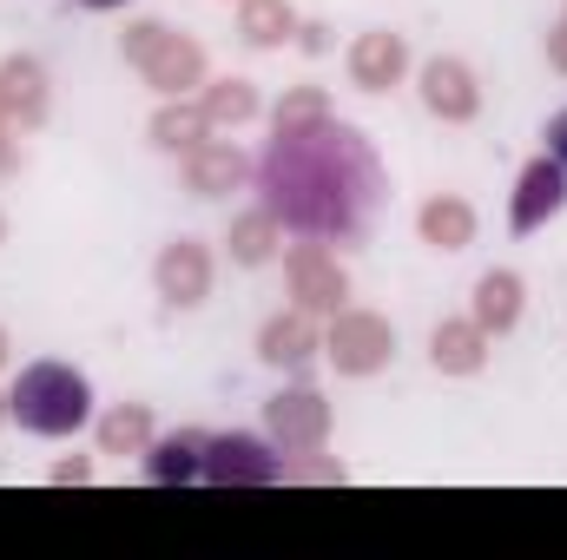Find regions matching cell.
Wrapping results in <instances>:
<instances>
[{"label": "cell", "mask_w": 567, "mask_h": 560, "mask_svg": "<svg viewBox=\"0 0 567 560\" xmlns=\"http://www.w3.org/2000/svg\"><path fill=\"white\" fill-rule=\"evenodd\" d=\"M548 158H555V165L567 172V106L555 113V120H548Z\"/></svg>", "instance_id": "cell-6"}, {"label": "cell", "mask_w": 567, "mask_h": 560, "mask_svg": "<svg viewBox=\"0 0 567 560\" xmlns=\"http://www.w3.org/2000/svg\"><path fill=\"white\" fill-rule=\"evenodd\" d=\"M205 481L212 488H265L284 481V455L265 435H205Z\"/></svg>", "instance_id": "cell-3"}, {"label": "cell", "mask_w": 567, "mask_h": 560, "mask_svg": "<svg viewBox=\"0 0 567 560\" xmlns=\"http://www.w3.org/2000/svg\"><path fill=\"white\" fill-rule=\"evenodd\" d=\"M567 205V172L555 158H535L528 172H522V198H515V211H508V225L528 238V231H542L555 211Z\"/></svg>", "instance_id": "cell-4"}, {"label": "cell", "mask_w": 567, "mask_h": 560, "mask_svg": "<svg viewBox=\"0 0 567 560\" xmlns=\"http://www.w3.org/2000/svg\"><path fill=\"white\" fill-rule=\"evenodd\" d=\"M145 481L172 488V481H205V428H185V435H158L152 455H145Z\"/></svg>", "instance_id": "cell-5"}, {"label": "cell", "mask_w": 567, "mask_h": 560, "mask_svg": "<svg viewBox=\"0 0 567 560\" xmlns=\"http://www.w3.org/2000/svg\"><path fill=\"white\" fill-rule=\"evenodd\" d=\"M7 409L27 435L60 442V435H80L93 422V383L73 363H27L7 390Z\"/></svg>", "instance_id": "cell-2"}, {"label": "cell", "mask_w": 567, "mask_h": 560, "mask_svg": "<svg viewBox=\"0 0 567 560\" xmlns=\"http://www.w3.org/2000/svg\"><path fill=\"white\" fill-rule=\"evenodd\" d=\"M258 198L290 238L310 245H357L383 211V165L363 133L310 120L271 139L258 158Z\"/></svg>", "instance_id": "cell-1"}, {"label": "cell", "mask_w": 567, "mask_h": 560, "mask_svg": "<svg viewBox=\"0 0 567 560\" xmlns=\"http://www.w3.org/2000/svg\"><path fill=\"white\" fill-rule=\"evenodd\" d=\"M86 7H120V0H86Z\"/></svg>", "instance_id": "cell-7"}]
</instances>
